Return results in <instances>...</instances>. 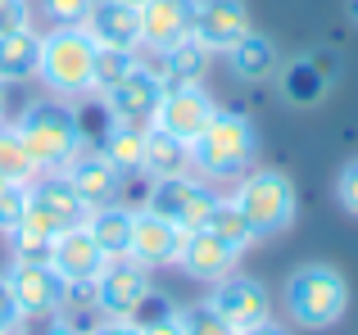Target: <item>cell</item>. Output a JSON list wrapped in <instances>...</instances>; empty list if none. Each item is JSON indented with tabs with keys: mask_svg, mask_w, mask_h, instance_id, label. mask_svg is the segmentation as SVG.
Returning a JSON list of instances; mask_svg holds the SVG:
<instances>
[{
	"mask_svg": "<svg viewBox=\"0 0 358 335\" xmlns=\"http://www.w3.org/2000/svg\"><path fill=\"white\" fill-rule=\"evenodd\" d=\"M96 41L87 27H55L41 36V59H36V77L64 100H82L96 91Z\"/></svg>",
	"mask_w": 358,
	"mask_h": 335,
	"instance_id": "6da1fadb",
	"label": "cell"
},
{
	"mask_svg": "<svg viewBox=\"0 0 358 335\" xmlns=\"http://www.w3.org/2000/svg\"><path fill=\"white\" fill-rule=\"evenodd\" d=\"M350 308V281L331 263H304L286 276V313L304 331H327Z\"/></svg>",
	"mask_w": 358,
	"mask_h": 335,
	"instance_id": "7a4b0ae2",
	"label": "cell"
},
{
	"mask_svg": "<svg viewBox=\"0 0 358 335\" xmlns=\"http://www.w3.org/2000/svg\"><path fill=\"white\" fill-rule=\"evenodd\" d=\"M18 136H23L36 172H59V168L82 150V118L73 114L69 105L36 100V105H27L23 118H18Z\"/></svg>",
	"mask_w": 358,
	"mask_h": 335,
	"instance_id": "3957f363",
	"label": "cell"
},
{
	"mask_svg": "<svg viewBox=\"0 0 358 335\" xmlns=\"http://www.w3.org/2000/svg\"><path fill=\"white\" fill-rule=\"evenodd\" d=\"M254 154H259V136H254L250 118L222 114V109L191 141V163L200 168L204 177H245Z\"/></svg>",
	"mask_w": 358,
	"mask_h": 335,
	"instance_id": "277c9868",
	"label": "cell"
},
{
	"mask_svg": "<svg viewBox=\"0 0 358 335\" xmlns=\"http://www.w3.org/2000/svg\"><path fill=\"white\" fill-rule=\"evenodd\" d=\"M236 209L245 213L254 240L259 236H277L295 222V186H290L286 172L277 168H259V172H245L241 177V191H236Z\"/></svg>",
	"mask_w": 358,
	"mask_h": 335,
	"instance_id": "5b68a950",
	"label": "cell"
},
{
	"mask_svg": "<svg viewBox=\"0 0 358 335\" xmlns=\"http://www.w3.org/2000/svg\"><path fill=\"white\" fill-rule=\"evenodd\" d=\"M5 285L23 318H50V313H59L73 299V285L55 272L50 258H18L5 272Z\"/></svg>",
	"mask_w": 358,
	"mask_h": 335,
	"instance_id": "8992f818",
	"label": "cell"
},
{
	"mask_svg": "<svg viewBox=\"0 0 358 335\" xmlns=\"http://www.w3.org/2000/svg\"><path fill=\"white\" fill-rule=\"evenodd\" d=\"M91 304L105 318H136L150 304V276L131 258H109L105 272L91 281Z\"/></svg>",
	"mask_w": 358,
	"mask_h": 335,
	"instance_id": "52a82bcc",
	"label": "cell"
},
{
	"mask_svg": "<svg viewBox=\"0 0 358 335\" xmlns=\"http://www.w3.org/2000/svg\"><path fill=\"white\" fill-rule=\"evenodd\" d=\"M213 204H218V191L204 181H195V177H159L155 191H150V209L164 213L168 222H177L182 231H195L209 222Z\"/></svg>",
	"mask_w": 358,
	"mask_h": 335,
	"instance_id": "ba28073f",
	"label": "cell"
},
{
	"mask_svg": "<svg viewBox=\"0 0 358 335\" xmlns=\"http://www.w3.org/2000/svg\"><path fill=\"white\" fill-rule=\"evenodd\" d=\"M213 114H218V105H213V96L200 82H191V87H168L164 82V100H159V114H155L150 127H159V132H168V136L191 145L195 136L213 123Z\"/></svg>",
	"mask_w": 358,
	"mask_h": 335,
	"instance_id": "9c48e42d",
	"label": "cell"
},
{
	"mask_svg": "<svg viewBox=\"0 0 358 335\" xmlns=\"http://www.w3.org/2000/svg\"><path fill=\"white\" fill-rule=\"evenodd\" d=\"M159 100H164V77H159L155 68H145V64H136L127 77H118L114 87L105 91V105H109V114H114V123H131V127L155 123Z\"/></svg>",
	"mask_w": 358,
	"mask_h": 335,
	"instance_id": "30bf717a",
	"label": "cell"
},
{
	"mask_svg": "<svg viewBox=\"0 0 358 335\" xmlns=\"http://www.w3.org/2000/svg\"><path fill=\"white\" fill-rule=\"evenodd\" d=\"M245 32H250V5L245 0H195L191 36L209 54H227Z\"/></svg>",
	"mask_w": 358,
	"mask_h": 335,
	"instance_id": "8fae6325",
	"label": "cell"
},
{
	"mask_svg": "<svg viewBox=\"0 0 358 335\" xmlns=\"http://www.w3.org/2000/svg\"><path fill=\"white\" fill-rule=\"evenodd\" d=\"M209 308L218 313L227 327H259V322L272 318V299L268 290H263V281H254V276H222V281H213V295H209Z\"/></svg>",
	"mask_w": 358,
	"mask_h": 335,
	"instance_id": "7c38bea8",
	"label": "cell"
},
{
	"mask_svg": "<svg viewBox=\"0 0 358 335\" xmlns=\"http://www.w3.org/2000/svg\"><path fill=\"white\" fill-rule=\"evenodd\" d=\"M236 258H241V249L227 245L222 236H213L209 227L186 231L182 249H177V267H182L186 276H195V281H209V285L236 272Z\"/></svg>",
	"mask_w": 358,
	"mask_h": 335,
	"instance_id": "4fadbf2b",
	"label": "cell"
},
{
	"mask_svg": "<svg viewBox=\"0 0 358 335\" xmlns=\"http://www.w3.org/2000/svg\"><path fill=\"white\" fill-rule=\"evenodd\" d=\"M182 236L186 231L177 227V222H168L164 213L141 209V213H131V249H127V258L141 263L145 272L150 267H164V263H177Z\"/></svg>",
	"mask_w": 358,
	"mask_h": 335,
	"instance_id": "5bb4252c",
	"label": "cell"
},
{
	"mask_svg": "<svg viewBox=\"0 0 358 335\" xmlns=\"http://www.w3.org/2000/svg\"><path fill=\"white\" fill-rule=\"evenodd\" d=\"M50 263H55V272H59L69 285H91L100 272H105L109 258H105V249L96 245V236L87 231V222H78V227H69V231L55 236Z\"/></svg>",
	"mask_w": 358,
	"mask_h": 335,
	"instance_id": "9a60e30c",
	"label": "cell"
},
{
	"mask_svg": "<svg viewBox=\"0 0 358 335\" xmlns=\"http://www.w3.org/2000/svg\"><path fill=\"white\" fill-rule=\"evenodd\" d=\"M82 27L96 41V50H136L141 45V9L118 5V0H96Z\"/></svg>",
	"mask_w": 358,
	"mask_h": 335,
	"instance_id": "2e32d148",
	"label": "cell"
},
{
	"mask_svg": "<svg viewBox=\"0 0 358 335\" xmlns=\"http://www.w3.org/2000/svg\"><path fill=\"white\" fill-rule=\"evenodd\" d=\"M191 14L195 0H145L141 5V45L164 54L168 45L191 36Z\"/></svg>",
	"mask_w": 358,
	"mask_h": 335,
	"instance_id": "e0dca14e",
	"label": "cell"
},
{
	"mask_svg": "<svg viewBox=\"0 0 358 335\" xmlns=\"http://www.w3.org/2000/svg\"><path fill=\"white\" fill-rule=\"evenodd\" d=\"M27 209H36L41 218H50L59 231L78 227V222H87V204H82V195L69 186V177H45V181L27 186Z\"/></svg>",
	"mask_w": 358,
	"mask_h": 335,
	"instance_id": "ac0fdd59",
	"label": "cell"
},
{
	"mask_svg": "<svg viewBox=\"0 0 358 335\" xmlns=\"http://www.w3.org/2000/svg\"><path fill=\"white\" fill-rule=\"evenodd\" d=\"M69 186L82 195V204L87 209H100V204H114V195H118V181H122V172H114V168L105 163V154H73L69 163Z\"/></svg>",
	"mask_w": 358,
	"mask_h": 335,
	"instance_id": "d6986e66",
	"label": "cell"
},
{
	"mask_svg": "<svg viewBox=\"0 0 358 335\" xmlns=\"http://www.w3.org/2000/svg\"><path fill=\"white\" fill-rule=\"evenodd\" d=\"M227 64H231V73H236L241 82H268L272 73H277V45L250 27V32L227 50Z\"/></svg>",
	"mask_w": 358,
	"mask_h": 335,
	"instance_id": "ffe728a7",
	"label": "cell"
},
{
	"mask_svg": "<svg viewBox=\"0 0 358 335\" xmlns=\"http://www.w3.org/2000/svg\"><path fill=\"white\" fill-rule=\"evenodd\" d=\"M36 59H41V36L32 27H18V32L0 36V82H27L36 73Z\"/></svg>",
	"mask_w": 358,
	"mask_h": 335,
	"instance_id": "44dd1931",
	"label": "cell"
},
{
	"mask_svg": "<svg viewBox=\"0 0 358 335\" xmlns=\"http://www.w3.org/2000/svg\"><path fill=\"white\" fill-rule=\"evenodd\" d=\"M186 163H191V145L177 141V136L159 132V127H150L145 132V154H141V172H150L159 181V177H182Z\"/></svg>",
	"mask_w": 358,
	"mask_h": 335,
	"instance_id": "7402d4cb",
	"label": "cell"
},
{
	"mask_svg": "<svg viewBox=\"0 0 358 335\" xmlns=\"http://www.w3.org/2000/svg\"><path fill=\"white\" fill-rule=\"evenodd\" d=\"M87 231L96 236V245L105 249V258H127V249H131V213L127 209H118V204L91 209Z\"/></svg>",
	"mask_w": 358,
	"mask_h": 335,
	"instance_id": "603a6c76",
	"label": "cell"
},
{
	"mask_svg": "<svg viewBox=\"0 0 358 335\" xmlns=\"http://www.w3.org/2000/svg\"><path fill=\"white\" fill-rule=\"evenodd\" d=\"M100 154L114 172H141V154H145V127H131V123H114L100 141Z\"/></svg>",
	"mask_w": 358,
	"mask_h": 335,
	"instance_id": "cb8c5ba5",
	"label": "cell"
},
{
	"mask_svg": "<svg viewBox=\"0 0 358 335\" xmlns=\"http://www.w3.org/2000/svg\"><path fill=\"white\" fill-rule=\"evenodd\" d=\"M204 68H209V50H204L195 36H186V41L168 45L164 50V77L168 87H191V82L204 77Z\"/></svg>",
	"mask_w": 358,
	"mask_h": 335,
	"instance_id": "d4e9b609",
	"label": "cell"
},
{
	"mask_svg": "<svg viewBox=\"0 0 358 335\" xmlns=\"http://www.w3.org/2000/svg\"><path fill=\"white\" fill-rule=\"evenodd\" d=\"M55 236H59V227H55L50 218H41L36 209H27L23 222L9 231V240H14V258H50Z\"/></svg>",
	"mask_w": 358,
	"mask_h": 335,
	"instance_id": "484cf974",
	"label": "cell"
},
{
	"mask_svg": "<svg viewBox=\"0 0 358 335\" xmlns=\"http://www.w3.org/2000/svg\"><path fill=\"white\" fill-rule=\"evenodd\" d=\"M32 172H36V163H32V154H27L18 127L0 123V181H23L27 186V181H32Z\"/></svg>",
	"mask_w": 358,
	"mask_h": 335,
	"instance_id": "4316f807",
	"label": "cell"
},
{
	"mask_svg": "<svg viewBox=\"0 0 358 335\" xmlns=\"http://www.w3.org/2000/svg\"><path fill=\"white\" fill-rule=\"evenodd\" d=\"M204 227H209L213 236H222L227 245H236V249L254 245V231H250V222H245V213H241L231 200H218V204H213V213H209V222H204Z\"/></svg>",
	"mask_w": 358,
	"mask_h": 335,
	"instance_id": "83f0119b",
	"label": "cell"
},
{
	"mask_svg": "<svg viewBox=\"0 0 358 335\" xmlns=\"http://www.w3.org/2000/svg\"><path fill=\"white\" fill-rule=\"evenodd\" d=\"M327 82L331 77H322V54H308V59H299L295 68L286 73V91L295 100H317L327 91Z\"/></svg>",
	"mask_w": 358,
	"mask_h": 335,
	"instance_id": "f1b7e54d",
	"label": "cell"
},
{
	"mask_svg": "<svg viewBox=\"0 0 358 335\" xmlns=\"http://www.w3.org/2000/svg\"><path fill=\"white\" fill-rule=\"evenodd\" d=\"M131 68H136V50H100L96 54V91H109Z\"/></svg>",
	"mask_w": 358,
	"mask_h": 335,
	"instance_id": "f546056e",
	"label": "cell"
},
{
	"mask_svg": "<svg viewBox=\"0 0 358 335\" xmlns=\"http://www.w3.org/2000/svg\"><path fill=\"white\" fill-rule=\"evenodd\" d=\"M177 318H182V335H236V327H227V322H222L218 313L209 308V304L182 308Z\"/></svg>",
	"mask_w": 358,
	"mask_h": 335,
	"instance_id": "4dcf8cb0",
	"label": "cell"
},
{
	"mask_svg": "<svg viewBox=\"0 0 358 335\" xmlns=\"http://www.w3.org/2000/svg\"><path fill=\"white\" fill-rule=\"evenodd\" d=\"M27 213V186L23 181H0V231H14Z\"/></svg>",
	"mask_w": 358,
	"mask_h": 335,
	"instance_id": "1f68e13d",
	"label": "cell"
},
{
	"mask_svg": "<svg viewBox=\"0 0 358 335\" xmlns=\"http://www.w3.org/2000/svg\"><path fill=\"white\" fill-rule=\"evenodd\" d=\"M91 5H96V0H41V9L59 27H82V23H87V14H91Z\"/></svg>",
	"mask_w": 358,
	"mask_h": 335,
	"instance_id": "d6a6232c",
	"label": "cell"
},
{
	"mask_svg": "<svg viewBox=\"0 0 358 335\" xmlns=\"http://www.w3.org/2000/svg\"><path fill=\"white\" fill-rule=\"evenodd\" d=\"M336 200H341V209L358 218V159L341 168V177H336Z\"/></svg>",
	"mask_w": 358,
	"mask_h": 335,
	"instance_id": "836d02e7",
	"label": "cell"
},
{
	"mask_svg": "<svg viewBox=\"0 0 358 335\" xmlns=\"http://www.w3.org/2000/svg\"><path fill=\"white\" fill-rule=\"evenodd\" d=\"M141 327V335H182V318H177L173 308H164L159 318H150V322H141V318H131Z\"/></svg>",
	"mask_w": 358,
	"mask_h": 335,
	"instance_id": "e575fe53",
	"label": "cell"
},
{
	"mask_svg": "<svg viewBox=\"0 0 358 335\" xmlns=\"http://www.w3.org/2000/svg\"><path fill=\"white\" fill-rule=\"evenodd\" d=\"M27 27V0H0V36Z\"/></svg>",
	"mask_w": 358,
	"mask_h": 335,
	"instance_id": "d590c367",
	"label": "cell"
},
{
	"mask_svg": "<svg viewBox=\"0 0 358 335\" xmlns=\"http://www.w3.org/2000/svg\"><path fill=\"white\" fill-rule=\"evenodd\" d=\"M18 304H14V295H9V285H5V276H0V335H14L18 327Z\"/></svg>",
	"mask_w": 358,
	"mask_h": 335,
	"instance_id": "8d00e7d4",
	"label": "cell"
},
{
	"mask_svg": "<svg viewBox=\"0 0 358 335\" xmlns=\"http://www.w3.org/2000/svg\"><path fill=\"white\" fill-rule=\"evenodd\" d=\"M91 335H141V327L131 318H109V322H100Z\"/></svg>",
	"mask_w": 358,
	"mask_h": 335,
	"instance_id": "74e56055",
	"label": "cell"
},
{
	"mask_svg": "<svg viewBox=\"0 0 358 335\" xmlns=\"http://www.w3.org/2000/svg\"><path fill=\"white\" fill-rule=\"evenodd\" d=\"M236 335H286V331H281L277 322L268 318V322H259V327H245V331H236Z\"/></svg>",
	"mask_w": 358,
	"mask_h": 335,
	"instance_id": "f35d334b",
	"label": "cell"
},
{
	"mask_svg": "<svg viewBox=\"0 0 358 335\" xmlns=\"http://www.w3.org/2000/svg\"><path fill=\"white\" fill-rule=\"evenodd\" d=\"M45 335H87V331H82V327H73L69 318H59V322H55V327L45 331Z\"/></svg>",
	"mask_w": 358,
	"mask_h": 335,
	"instance_id": "ab89813d",
	"label": "cell"
},
{
	"mask_svg": "<svg viewBox=\"0 0 358 335\" xmlns=\"http://www.w3.org/2000/svg\"><path fill=\"white\" fill-rule=\"evenodd\" d=\"M5 114H9V91H5V82H0V123H5Z\"/></svg>",
	"mask_w": 358,
	"mask_h": 335,
	"instance_id": "60d3db41",
	"label": "cell"
},
{
	"mask_svg": "<svg viewBox=\"0 0 358 335\" xmlns=\"http://www.w3.org/2000/svg\"><path fill=\"white\" fill-rule=\"evenodd\" d=\"M350 18H354V23H358V0H350Z\"/></svg>",
	"mask_w": 358,
	"mask_h": 335,
	"instance_id": "b9f144b4",
	"label": "cell"
},
{
	"mask_svg": "<svg viewBox=\"0 0 358 335\" xmlns=\"http://www.w3.org/2000/svg\"><path fill=\"white\" fill-rule=\"evenodd\" d=\"M118 5H131V9H141V5H145V0H118Z\"/></svg>",
	"mask_w": 358,
	"mask_h": 335,
	"instance_id": "7bdbcfd3",
	"label": "cell"
}]
</instances>
